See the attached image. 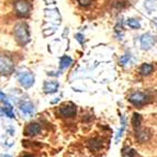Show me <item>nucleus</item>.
<instances>
[{"mask_svg": "<svg viewBox=\"0 0 157 157\" xmlns=\"http://www.w3.org/2000/svg\"><path fill=\"white\" fill-rule=\"evenodd\" d=\"M14 35H16V39L20 44L24 45L26 43L30 42V32L29 28L25 23L21 22V23H18L14 26Z\"/></svg>", "mask_w": 157, "mask_h": 157, "instance_id": "obj_1", "label": "nucleus"}, {"mask_svg": "<svg viewBox=\"0 0 157 157\" xmlns=\"http://www.w3.org/2000/svg\"><path fill=\"white\" fill-rule=\"evenodd\" d=\"M14 71V63L8 55H0V74L8 76Z\"/></svg>", "mask_w": 157, "mask_h": 157, "instance_id": "obj_2", "label": "nucleus"}, {"mask_svg": "<svg viewBox=\"0 0 157 157\" xmlns=\"http://www.w3.org/2000/svg\"><path fill=\"white\" fill-rule=\"evenodd\" d=\"M32 5L29 0H16L14 10L19 17H28L31 12Z\"/></svg>", "mask_w": 157, "mask_h": 157, "instance_id": "obj_3", "label": "nucleus"}, {"mask_svg": "<svg viewBox=\"0 0 157 157\" xmlns=\"http://www.w3.org/2000/svg\"><path fill=\"white\" fill-rule=\"evenodd\" d=\"M128 101L136 107H142L148 102V96L144 92H134L128 97Z\"/></svg>", "mask_w": 157, "mask_h": 157, "instance_id": "obj_4", "label": "nucleus"}, {"mask_svg": "<svg viewBox=\"0 0 157 157\" xmlns=\"http://www.w3.org/2000/svg\"><path fill=\"white\" fill-rule=\"evenodd\" d=\"M18 79H19L20 85H21L22 87H24V88H30V87L34 84V76L28 71H20V73L18 74Z\"/></svg>", "mask_w": 157, "mask_h": 157, "instance_id": "obj_5", "label": "nucleus"}, {"mask_svg": "<svg viewBox=\"0 0 157 157\" xmlns=\"http://www.w3.org/2000/svg\"><path fill=\"white\" fill-rule=\"evenodd\" d=\"M59 113L64 118H71L77 113V107L74 103H65L59 108Z\"/></svg>", "mask_w": 157, "mask_h": 157, "instance_id": "obj_6", "label": "nucleus"}, {"mask_svg": "<svg viewBox=\"0 0 157 157\" xmlns=\"http://www.w3.org/2000/svg\"><path fill=\"white\" fill-rule=\"evenodd\" d=\"M155 44V37L151 33H145L141 37V47L142 50L148 51L151 50Z\"/></svg>", "mask_w": 157, "mask_h": 157, "instance_id": "obj_7", "label": "nucleus"}, {"mask_svg": "<svg viewBox=\"0 0 157 157\" xmlns=\"http://www.w3.org/2000/svg\"><path fill=\"white\" fill-rule=\"evenodd\" d=\"M41 131H42V128H41V124L35 123V122H33V123L28 124V126H26V128H25V131H24V133H25V135H29V136H35V135H37V134L41 133Z\"/></svg>", "mask_w": 157, "mask_h": 157, "instance_id": "obj_8", "label": "nucleus"}, {"mask_svg": "<svg viewBox=\"0 0 157 157\" xmlns=\"http://www.w3.org/2000/svg\"><path fill=\"white\" fill-rule=\"evenodd\" d=\"M58 85L57 81H45L44 86H43V90H44L46 94H54V92L57 91Z\"/></svg>", "mask_w": 157, "mask_h": 157, "instance_id": "obj_9", "label": "nucleus"}, {"mask_svg": "<svg viewBox=\"0 0 157 157\" xmlns=\"http://www.w3.org/2000/svg\"><path fill=\"white\" fill-rule=\"evenodd\" d=\"M151 136H152V134H151V132L148 131V130H146V128H144V130H137V132H136V139H137V141L141 142V143H144V142H147L149 139H151Z\"/></svg>", "mask_w": 157, "mask_h": 157, "instance_id": "obj_10", "label": "nucleus"}, {"mask_svg": "<svg viewBox=\"0 0 157 157\" xmlns=\"http://www.w3.org/2000/svg\"><path fill=\"white\" fill-rule=\"evenodd\" d=\"M20 110H21V112L23 113V114L30 115L33 113L34 105L29 101H22L21 103H20Z\"/></svg>", "mask_w": 157, "mask_h": 157, "instance_id": "obj_11", "label": "nucleus"}, {"mask_svg": "<svg viewBox=\"0 0 157 157\" xmlns=\"http://www.w3.org/2000/svg\"><path fill=\"white\" fill-rule=\"evenodd\" d=\"M102 145H103V141L100 139H91L89 140V142H88V146H89V148L91 149V151H100L102 147Z\"/></svg>", "mask_w": 157, "mask_h": 157, "instance_id": "obj_12", "label": "nucleus"}, {"mask_svg": "<svg viewBox=\"0 0 157 157\" xmlns=\"http://www.w3.org/2000/svg\"><path fill=\"white\" fill-rule=\"evenodd\" d=\"M71 64H73V59H71L69 56H63L59 60V69L60 71L66 69V68L69 67Z\"/></svg>", "mask_w": 157, "mask_h": 157, "instance_id": "obj_13", "label": "nucleus"}, {"mask_svg": "<svg viewBox=\"0 0 157 157\" xmlns=\"http://www.w3.org/2000/svg\"><path fill=\"white\" fill-rule=\"evenodd\" d=\"M153 69H154V67H153L151 64L145 63L141 66V68H140V73H141L142 75H144V76H147V75H149V74L152 73Z\"/></svg>", "mask_w": 157, "mask_h": 157, "instance_id": "obj_14", "label": "nucleus"}, {"mask_svg": "<svg viewBox=\"0 0 157 157\" xmlns=\"http://www.w3.org/2000/svg\"><path fill=\"white\" fill-rule=\"evenodd\" d=\"M141 123H142V117L139 113H134L133 117H132V124H133L134 128L139 130L140 126H141Z\"/></svg>", "mask_w": 157, "mask_h": 157, "instance_id": "obj_15", "label": "nucleus"}, {"mask_svg": "<svg viewBox=\"0 0 157 157\" xmlns=\"http://www.w3.org/2000/svg\"><path fill=\"white\" fill-rule=\"evenodd\" d=\"M125 126H126V122H125V118L124 117H121V128L118 131V134L115 136V142L118 143L119 140L121 139V136L123 134V131L125 130Z\"/></svg>", "mask_w": 157, "mask_h": 157, "instance_id": "obj_16", "label": "nucleus"}, {"mask_svg": "<svg viewBox=\"0 0 157 157\" xmlns=\"http://www.w3.org/2000/svg\"><path fill=\"white\" fill-rule=\"evenodd\" d=\"M144 6H145V8L148 10V12L151 13L156 9V1H155V0H146Z\"/></svg>", "mask_w": 157, "mask_h": 157, "instance_id": "obj_17", "label": "nucleus"}, {"mask_svg": "<svg viewBox=\"0 0 157 157\" xmlns=\"http://www.w3.org/2000/svg\"><path fill=\"white\" fill-rule=\"evenodd\" d=\"M128 25L130 26L131 29H140V28H141V23H140L136 19H128Z\"/></svg>", "mask_w": 157, "mask_h": 157, "instance_id": "obj_18", "label": "nucleus"}, {"mask_svg": "<svg viewBox=\"0 0 157 157\" xmlns=\"http://www.w3.org/2000/svg\"><path fill=\"white\" fill-rule=\"evenodd\" d=\"M130 59H131V55H130V54H124L123 56H121L120 63L122 64V65H126V64L130 62Z\"/></svg>", "mask_w": 157, "mask_h": 157, "instance_id": "obj_19", "label": "nucleus"}, {"mask_svg": "<svg viewBox=\"0 0 157 157\" xmlns=\"http://www.w3.org/2000/svg\"><path fill=\"white\" fill-rule=\"evenodd\" d=\"M122 156L123 157H133V151L128 148H124L122 152Z\"/></svg>", "mask_w": 157, "mask_h": 157, "instance_id": "obj_20", "label": "nucleus"}, {"mask_svg": "<svg viewBox=\"0 0 157 157\" xmlns=\"http://www.w3.org/2000/svg\"><path fill=\"white\" fill-rule=\"evenodd\" d=\"M79 2V5L82 6V7H87V6H89L91 3V0H77Z\"/></svg>", "mask_w": 157, "mask_h": 157, "instance_id": "obj_21", "label": "nucleus"}, {"mask_svg": "<svg viewBox=\"0 0 157 157\" xmlns=\"http://www.w3.org/2000/svg\"><path fill=\"white\" fill-rule=\"evenodd\" d=\"M81 37H82V35H81V34H77V35H76V39L78 40L80 43H82V39H81Z\"/></svg>", "mask_w": 157, "mask_h": 157, "instance_id": "obj_22", "label": "nucleus"}, {"mask_svg": "<svg viewBox=\"0 0 157 157\" xmlns=\"http://www.w3.org/2000/svg\"><path fill=\"white\" fill-rule=\"evenodd\" d=\"M153 24H154V26L156 28V30H157V18H155L154 20H153Z\"/></svg>", "mask_w": 157, "mask_h": 157, "instance_id": "obj_23", "label": "nucleus"}, {"mask_svg": "<svg viewBox=\"0 0 157 157\" xmlns=\"http://www.w3.org/2000/svg\"><path fill=\"white\" fill-rule=\"evenodd\" d=\"M21 157H34L32 154H24L23 156H21Z\"/></svg>", "mask_w": 157, "mask_h": 157, "instance_id": "obj_24", "label": "nucleus"}, {"mask_svg": "<svg viewBox=\"0 0 157 157\" xmlns=\"http://www.w3.org/2000/svg\"><path fill=\"white\" fill-rule=\"evenodd\" d=\"M3 157H11V156H9V155H5Z\"/></svg>", "mask_w": 157, "mask_h": 157, "instance_id": "obj_25", "label": "nucleus"}]
</instances>
